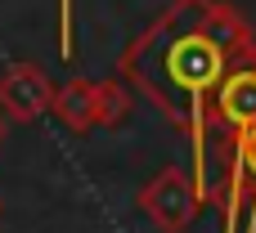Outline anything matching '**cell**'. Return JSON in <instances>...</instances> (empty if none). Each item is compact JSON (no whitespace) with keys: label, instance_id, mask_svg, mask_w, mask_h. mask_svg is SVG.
<instances>
[{"label":"cell","instance_id":"cell-1","mask_svg":"<svg viewBox=\"0 0 256 233\" xmlns=\"http://www.w3.org/2000/svg\"><path fill=\"white\" fill-rule=\"evenodd\" d=\"M135 81L180 121L194 139V184L202 207L216 202L212 175H207V117L212 94L225 76V36L216 22H198L194 9H176L140 49L130 54Z\"/></svg>","mask_w":256,"mask_h":233},{"label":"cell","instance_id":"cell-2","mask_svg":"<svg viewBox=\"0 0 256 233\" xmlns=\"http://www.w3.org/2000/svg\"><path fill=\"white\" fill-rule=\"evenodd\" d=\"M202 207V198H198V184L184 175V171H162L144 193H140V211L158 225L162 233H180L189 220H194V211Z\"/></svg>","mask_w":256,"mask_h":233},{"label":"cell","instance_id":"cell-3","mask_svg":"<svg viewBox=\"0 0 256 233\" xmlns=\"http://www.w3.org/2000/svg\"><path fill=\"white\" fill-rule=\"evenodd\" d=\"M220 207H225V233H256V130H243L234 144V171Z\"/></svg>","mask_w":256,"mask_h":233},{"label":"cell","instance_id":"cell-4","mask_svg":"<svg viewBox=\"0 0 256 233\" xmlns=\"http://www.w3.org/2000/svg\"><path fill=\"white\" fill-rule=\"evenodd\" d=\"M212 99H216V117H220L234 135L256 130V67H234V72H225Z\"/></svg>","mask_w":256,"mask_h":233},{"label":"cell","instance_id":"cell-5","mask_svg":"<svg viewBox=\"0 0 256 233\" xmlns=\"http://www.w3.org/2000/svg\"><path fill=\"white\" fill-rule=\"evenodd\" d=\"M58 40H63V58H72V0H58Z\"/></svg>","mask_w":256,"mask_h":233}]
</instances>
